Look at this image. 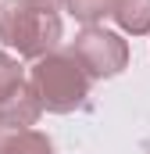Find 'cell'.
I'll list each match as a JSON object with an SVG mask.
<instances>
[{
    "mask_svg": "<svg viewBox=\"0 0 150 154\" xmlns=\"http://www.w3.org/2000/svg\"><path fill=\"white\" fill-rule=\"evenodd\" d=\"M0 154H54V143L39 129H7V125H0Z\"/></svg>",
    "mask_w": 150,
    "mask_h": 154,
    "instance_id": "5b68a950",
    "label": "cell"
},
{
    "mask_svg": "<svg viewBox=\"0 0 150 154\" xmlns=\"http://www.w3.org/2000/svg\"><path fill=\"white\" fill-rule=\"evenodd\" d=\"M29 82L36 90L43 111H54V115H68L82 108L89 97V75L68 50H54L39 57L29 72Z\"/></svg>",
    "mask_w": 150,
    "mask_h": 154,
    "instance_id": "7a4b0ae2",
    "label": "cell"
},
{
    "mask_svg": "<svg viewBox=\"0 0 150 154\" xmlns=\"http://www.w3.org/2000/svg\"><path fill=\"white\" fill-rule=\"evenodd\" d=\"M64 11L82 25H97L114 11V0H64Z\"/></svg>",
    "mask_w": 150,
    "mask_h": 154,
    "instance_id": "52a82bcc",
    "label": "cell"
},
{
    "mask_svg": "<svg viewBox=\"0 0 150 154\" xmlns=\"http://www.w3.org/2000/svg\"><path fill=\"white\" fill-rule=\"evenodd\" d=\"M64 36L61 14L32 0H0V43L18 50V57L39 61L57 50Z\"/></svg>",
    "mask_w": 150,
    "mask_h": 154,
    "instance_id": "6da1fadb",
    "label": "cell"
},
{
    "mask_svg": "<svg viewBox=\"0 0 150 154\" xmlns=\"http://www.w3.org/2000/svg\"><path fill=\"white\" fill-rule=\"evenodd\" d=\"M22 82H25V68L18 65V57H11L7 50H0V100L11 97Z\"/></svg>",
    "mask_w": 150,
    "mask_h": 154,
    "instance_id": "ba28073f",
    "label": "cell"
},
{
    "mask_svg": "<svg viewBox=\"0 0 150 154\" xmlns=\"http://www.w3.org/2000/svg\"><path fill=\"white\" fill-rule=\"evenodd\" d=\"M39 115H43V104H39L32 82H22L11 97L0 100V125H7V129H32Z\"/></svg>",
    "mask_w": 150,
    "mask_h": 154,
    "instance_id": "277c9868",
    "label": "cell"
},
{
    "mask_svg": "<svg viewBox=\"0 0 150 154\" xmlns=\"http://www.w3.org/2000/svg\"><path fill=\"white\" fill-rule=\"evenodd\" d=\"M111 18L122 32L129 36H147L150 32V0H114Z\"/></svg>",
    "mask_w": 150,
    "mask_h": 154,
    "instance_id": "8992f818",
    "label": "cell"
},
{
    "mask_svg": "<svg viewBox=\"0 0 150 154\" xmlns=\"http://www.w3.org/2000/svg\"><path fill=\"white\" fill-rule=\"evenodd\" d=\"M32 4H39V7H50V11H61V7H64V0H32Z\"/></svg>",
    "mask_w": 150,
    "mask_h": 154,
    "instance_id": "9c48e42d",
    "label": "cell"
},
{
    "mask_svg": "<svg viewBox=\"0 0 150 154\" xmlns=\"http://www.w3.org/2000/svg\"><path fill=\"white\" fill-rule=\"evenodd\" d=\"M75 61L86 68L89 79H114L129 68V43L122 32H111L104 25H86L68 47Z\"/></svg>",
    "mask_w": 150,
    "mask_h": 154,
    "instance_id": "3957f363",
    "label": "cell"
}]
</instances>
